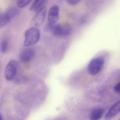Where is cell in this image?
<instances>
[{
	"mask_svg": "<svg viewBox=\"0 0 120 120\" xmlns=\"http://www.w3.org/2000/svg\"><path fill=\"white\" fill-rule=\"evenodd\" d=\"M104 113V110L103 109L100 108L94 109L90 113V119L92 120H99L102 117Z\"/></svg>",
	"mask_w": 120,
	"mask_h": 120,
	"instance_id": "9",
	"label": "cell"
},
{
	"mask_svg": "<svg viewBox=\"0 0 120 120\" xmlns=\"http://www.w3.org/2000/svg\"><path fill=\"white\" fill-rule=\"evenodd\" d=\"M59 19V9L58 5L52 6L48 12V21L45 29L48 31L53 26L57 24Z\"/></svg>",
	"mask_w": 120,
	"mask_h": 120,
	"instance_id": "4",
	"label": "cell"
},
{
	"mask_svg": "<svg viewBox=\"0 0 120 120\" xmlns=\"http://www.w3.org/2000/svg\"><path fill=\"white\" fill-rule=\"evenodd\" d=\"M114 89L116 92L120 94V82L116 84L114 87Z\"/></svg>",
	"mask_w": 120,
	"mask_h": 120,
	"instance_id": "17",
	"label": "cell"
},
{
	"mask_svg": "<svg viewBox=\"0 0 120 120\" xmlns=\"http://www.w3.org/2000/svg\"><path fill=\"white\" fill-rule=\"evenodd\" d=\"M5 12L8 15L11 19H12L19 15V10L16 8L12 7L8 9Z\"/></svg>",
	"mask_w": 120,
	"mask_h": 120,
	"instance_id": "11",
	"label": "cell"
},
{
	"mask_svg": "<svg viewBox=\"0 0 120 120\" xmlns=\"http://www.w3.org/2000/svg\"><path fill=\"white\" fill-rule=\"evenodd\" d=\"M40 37L39 30L34 27L28 29L25 32L24 45L26 47L35 45L39 41Z\"/></svg>",
	"mask_w": 120,
	"mask_h": 120,
	"instance_id": "1",
	"label": "cell"
},
{
	"mask_svg": "<svg viewBox=\"0 0 120 120\" xmlns=\"http://www.w3.org/2000/svg\"><path fill=\"white\" fill-rule=\"evenodd\" d=\"M32 0H17V5L19 8H23L26 7Z\"/></svg>",
	"mask_w": 120,
	"mask_h": 120,
	"instance_id": "13",
	"label": "cell"
},
{
	"mask_svg": "<svg viewBox=\"0 0 120 120\" xmlns=\"http://www.w3.org/2000/svg\"><path fill=\"white\" fill-rule=\"evenodd\" d=\"M35 54V50L33 48H28L22 51L19 55V60L22 62H26L31 60Z\"/></svg>",
	"mask_w": 120,
	"mask_h": 120,
	"instance_id": "7",
	"label": "cell"
},
{
	"mask_svg": "<svg viewBox=\"0 0 120 120\" xmlns=\"http://www.w3.org/2000/svg\"><path fill=\"white\" fill-rule=\"evenodd\" d=\"M105 61L101 57H95L89 62L87 67L88 73L91 75H96L102 70Z\"/></svg>",
	"mask_w": 120,
	"mask_h": 120,
	"instance_id": "3",
	"label": "cell"
},
{
	"mask_svg": "<svg viewBox=\"0 0 120 120\" xmlns=\"http://www.w3.org/2000/svg\"><path fill=\"white\" fill-rule=\"evenodd\" d=\"M0 50L2 53H5L8 50V42L7 39H4L0 43Z\"/></svg>",
	"mask_w": 120,
	"mask_h": 120,
	"instance_id": "12",
	"label": "cell"
},
{
	"mask_svg": "<svg viewBox=\"0 0 120 120\" xmlns=\"http://www.w3.org/2000/svg\"><path fill=\"white\" fill-rule=\"evenodd\" d=\"M120 112V100L115 102L109 109L106 114L105 118L109 119Z\"/></svg>",
	"mask_w": 120,
	"mask_h": 120,
	"instance_id": "8",
	"label": "cell"
},
{
	"mask_svg": "<svg viewBox=\"0 0 120 120\" xmlns=\"http://www.w3.org/2000/svg\"><path fill=\"white\" fill-rule=\"evenodd\" d=\"M48 0H41L39 3L38 4V5L36 7L35 9V11L37 12L40 9H41L42 8L44 7H45V5L46 3L47 2Z\"/></svg>",
	"mask_w": 120,
	"mask_h": 120,
	"instance_id": "14",
	"label": "cell"
},
{
	"mask_svg": "<svg viewBox=\"0 0 120 120\" xmlns=\"http://www.w3.org/2000/svg\"><path fill=\"white\" fill-rule=\"evenodd\" d=\"M19 68V63L15 60H11L8 64L5 71V77L8 81H11L16 77Z\"/></svg>",
	"mask_w": 120,
	"mask_h": 120,
	"instance_id": "5",
	"label": "cell"
},
{
	"mask_svg": "<svg viewBox=\"0 0 120 120\" xmlns=\"http://www.w3.org/2000/svg\"><path fill=\"white\" fill-rule=\"evenodd\" d=\"M11 20V19L6 12L1 14L0 15V28H1L7 26L10 22Z\"/></svg>",
	"mask_w": 120,
	"mask_h": 120,
	"instance_id": "10",
	"label": "cell"
},
{
	"mask_svg": "<svg viewBox=\"0 0 120 120\" xmlns=\"http://www.w3.org/2000/svg\"><path fill=\"white\" fill-rule=\"evenodd\" d=\"M71 26L68 24H57L51 27L48 31L52 34L58 37H64L71 34Z\"/></svg>",
	"mask_w": 120,
	"mask_h": 120,
	"instance_id": "2",
	"label": "cell"
},
{
	"mask_svg": "<svg viewBox=\"0 0 120 120\" xmlns=\"http://www.w3.org/2000/svg\"><path fill=\"white\" fill-rule=\"evenodd\" d=\"M119 120H120V119H119Z\"/></svg>",
	"mask_w": 120,
	"mask_h": 120,
	"instance_id": "18",
	"label": "cell"
},
{
	"mask_svg": "<svg viewBox=\"0 0 120 120\" xmlns=\"http://www.w3.org/2000/svg\"><path fill=\"white\" fill-rule=\"evenodd\" d=\"M67 3L71 5H75L79 3L81 0H66Z\"/></svg>",
	"mask_w": 120,
	"mask_h": 120,
	"instance_id": "16",
	"label": "cell"
},
{
	"mask_svg": "<svg viewBox=\"0 0 120 120\" xmlns=\"http://www.w3.org/2000/svg\"><path fill=\"white\" fill-rule=\"evenodd\" d=\"M40 0H34V2L30 7V10L31 11H35L36 7Z\"/></svg>",
	"mask_w": 120,
	"mask_h": 120,
	"instance_id": "15",
	"label": "cell"
},
{
	"mask_svg": "<svg viewBox=\"0 0 120 120\" xmlns=\"http://www.w3.org/2000/svg\"><path fill=\"white\" fill-rule=\"evenodd\" d=\"M47 13V8L45 7L42 8L37 11L32 19V24L36 27L41 26L45 21Z\"/></svg>",
	"mask_w": 120,
	"mask_h": 120,
	"instance_id": "6",
	"label": "cell"
}]
</instances>
